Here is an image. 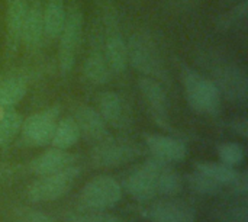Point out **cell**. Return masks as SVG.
<instances>
[{
	"label": "cell",
	"mask_w": 248,
	"mask_h": 222,
	"mask_svg": "<svg viewBox=\"0 0 248 222\" xmlns=\"http://www.w3.org/2000/svg\"><path fill=\"white\" fill-rule=\"evenodd\" d=\"M187 183L190 186V189L199 195H206V196H214L218 195L224 190V186L219 185L218 182L212 180L211 177H208L206 174L198 172L193 169V172L190 174H187Z\"/></svg>",
	"instance_id": "obj_26"
},
{
	"label": "cell",
	"mask_w": 248,
	"mask_h": 222,
	"mask_svg": "<svg viewBox=\"0 0 248 222\" xmlns=\"http://www.w3.org/2000/svg\"><path fill=\"white\" fill-rule=\"evenodd\" d=\"M26 0H6V41L4 58L10 63L19 52L25 26Z\"/></svg>",
	"instance_id": "obj_14"
},
{
	"label": "cell",
	"mask_w": 248,
	"mask_h": 222,
	"mask_svg": "<svg viewBox=\"0 0 248 222\" xmlns=\"http://www.w3.org/2000/svg\"><path fill=\"white\" fill-rule=\"evenodd\" d=\"M248 0H241L232 4L227 12L217 19V28L221 32H235L247 26Z\"/></svg>",
	"instance_id": "obj_24"
},
{
	"label": "cell",
	"mask_w": 248,
	"mask_h": 222,
	"mask_svg": "<svg viewBox=\"0 0 248 222\" xmlns=\"http://www.w3.org/2000/svg\"><path fill=\"white\" fill-rule=\"evenodd\" d=\"M142 217L151 222H195L196 211L183 201H158L142 209Z\"/></svg>",
	"instance_id": "obj_17"
},
{
	"label": "cell",
	"mask_w": 248,
	"mask_h": 222,
	"mask_svg": "<svg viewBox=\"0 0 248 222\" xmlns=\"http://www.w3.org/2000/svg\"><path fill=\"white\" fill-rule=\"evenodd\" d=\"M102 15V38L108 65L112 74H124L128 68V48L126 41L121 32L118 12L112 0H99Z\"/></svg>",
	"instance_id": "obj_3"
},
{
	"label": "cell",
	"mask_w": 248,
	"mask_h": 222,
	"mask_svg": "<svg viewBox=\"0 0 248 222\" xmlns=\"http://www.w3.org/2000/svg\"><path fill=\"white\" fill-rule=\"evenodd\" d=\"M227 4H235V3H238V1H241V0H224Z\"/></svg>",
	"instance_id": "obj_31"
},
{
	"label": "cell",
	"mask_w": 248,
	"mask_h": 222,
	"mask_svg": "<svg viewBox=\"0 0 248 222\" xmlns=\"http://www.w3.org/2000/svg\"><path fill=\"white\" fill-rule=\"evenodd\" d=\"M22 115L15 108H0V148L9 145L22 127Z\"/></svg>",
	"instance_id": "obj_25"
},
{
	"label": "cell",
	"mask_w": 248,
	"mask_h": 222,
	"mask_svg": "<svg viewBox=\"0 0 248 222\" xmlns=\"http://www.w3.org/2000/svg\"><path fill=\"white\" fill-rule=\"evenodd\" d=\"M12 222H57L54 218L48 217L46 214L26 208V206H17L10 212Z\"/></svg>",
	"instance_id": "obj_28"
},
{
	"label": "cell",
	"mask_w": 248,
	"mask_h": 222,
	"mask_svg": "<svg viewBox=\"0 0 248 222\" xmlns=\"http://www.w3.org/2000/svg\"><path fill=\"white\" fill-rule=\"evenodd\" d=\"M180 79L187 105L195 113L215 116L221 112L222 96L211 79L186 63H180Z\"/></svg>",
	"instance_id": "obj_1"
},
{
	"label": "cell",
	"mask_w": 248,
	"mask_h": 222,
	"mask_svg": "<svg viewBox=\"0 0 248 222\" xmlns=\"http://www.w3.org/2000/svg\"><path fill=\"white\" fill-rule=\"evenodd\" d=\"M84 32V17L78 1H71L65 12V19L58 35V71L61 76H68L74 68Z\"/></svg>",
	"instance_id": "obj_4"
},
{
	"label": "cell",
	"mask_w": 248,
	"mask_h": 222,
	"mask_svg": "<svg viewBox=\"0 0 248 222\" xmlns=\"http://www.w3.org/2000/svg\"><path fill=\"white\" fill-rule=\"evenodd\" d=\"M138 87L141 92V96L148 108V112L151 113L154 122L166 129L170 131L171 125H170V103H169V96L166 93L164 86L151 79V77H145V76H140L138 79Z\"/></svg>",
	"instance_id": "obj_11"
},
{
	"label": "cell",
	"mask_w": 248,
	"mask_h": 222,
	"mask_svg": "<svg viewBox=\"0 0 248 222\" xmlns=\"http://www.w3.org/2000/svg\"><path fill=\"white\" fill-rule=\"evenodd\" d=\"M126 48L128 64H131L141 76L151 77L160 81L163 86L171 84L169 71L157 48V44L147 31H138L132 33L126 42Z\"/></svg>",
	"instance_id": "obj_2"
},
{
	"label": "cell",
	"mask_w": 248,
	"mask_h": 222,
	"mask_svg": "<svg viewBox=\"0 0 248 222\" xmlns=\"http://www.w3.org/2000/svg\"><path fill=\"white\" fill-rule=\"evenodd\" d=\"M80 138H81L80 129H78L74 118L65 116V118L58 119L49 144H51V147H55V148L68 150V148L74 147Z\"/></svg>",
	"instance_id": "obj_23"
},
{
	"label": "cell",
	"mask_w": 248,
	"mask_h": 222,
	"mask_svg": "<svg viewBox=\"0 0 248 222\" xmlns=\"http://www.w3.org/2000/svg\"><path fill=\"white\" fill-rule=\"evenodd\" d=\"M80 173V167L74 164L57 173L38 176V179L26 188V198L35 204L54 202L70 192Z\"/></svg>",
	"instance_id": "obj_5"
},
{
	"label": "cell",
	"mask_w": 248,
	"mask_h": 222,
	"mask_svg": "<svg viewBox=\"0 0 248 222\" xmlns=\"http://www.w3.org/2000/svg\"><path fill=\"white\" fill-rule=\"evenodd\" d=\"M183 189L182 176L171 167L170 163H166L158 159L157 167V195L173 198L179 195Z\"/></svg>",
	"instance_id": "obj_22"
},
{
	"label": "cell",
	"mask_w": 248,
	"mask_h": 222,
	"mask_svg": "<svg viewBox=\"0 0 248 222\" xmlns=\"http://www.w3.org/2000/svg\"><path fill=\"white\" fill-rule=\"evenodd\" d=\"M211 80L218 87L222 99L246 103L248 99V77L246 68L234 61L221 60L212 64Z\"/></svg>",
	"instance_id": "obj_6"
},
{
	"label": "cell",
	"mask_w": 248,
	"mask_h": 222,
	"mask_svg": "<svg viewBox=\"0 0 248 222\" xmlns=\"http://www.w3.org/2000/svg\"><path fill=\"white\" fill-rule=\"evenodd\" d=\"M73 118L80 129V135L86 141L92 144H99L110 138L108 128L109 125L105 122L96 108L78 103L73 109Z\"/></svg>",
	"instance_id": "obj_15"
},
{
	"label": "cell",
	"mask_w": 248,
	"mask_h": 222,
	"mask_svg": "<svg viewBox=\"0 0 248 222\" xmlns=\"http://www.w3.org/2000/svg\"><path fill=\"white\" fill-rule=\"evenodd\" d=\"M217 153H218L219 161L231 167H238L244 161V148L241 144L235 141L219 144L217 148Z\"/></svg>",
	"instance_id": "obj_27"
},
{
	"label": "cell",
	"mask_w": 248,
	"mask_h": 222,
	"mask_svg": "<svg viewBox=\"0 0 248 222\" xmlns=\"http://www.w3.org/2000/svg\"><path fill=\"white\" fill-rule=\"evenodd\" d=\"M195 170L206 174L208 177L218 182L224 188L243 186L246 189V177L235 167L227 166L221 161H198L195 163Z\"/></svg>",
	"instance_id": "obj_20"
},
{
	"label": "cell",
	"mask_w": 248,
	"mask_h": 222,
	"mask_svg": "<svg viewBox=\"0 0 248 222\" xmlns=\"http://www.w3.org/2000/svg\"><path fill=\"white\" fill-rule=\"evenodd\" d=\"M141 154L142 151L135 143L108 138L94 144L90 151V163L99 169H115L132 163Z\"/></svg>",
	"instance_id": "obj_10"
},
{
	"label": "cell",
	"mask_w": 248,
	"mask_h": 222,
	"mask_svg": "<svg viewBox=\"0 0 248 222\" xmlns=\"http://www.w3.org/2000/svg\"><path fill=\"white\" fill-rule=\"evenodd\" d=\"M68 222H125L121 218H116L109 214L102 212H81V214H70L67 217Z\"/></svg>",
	"instance_id": "obj_29"
},
{
	"label": "cell",
	"mask_w": 248,
	"mask_h": 222,
	"mask_svg": "<svg viewBox=\"0 0 248 222\" xmlns=\"http://www.w3.org/2000/svg\"><path fill=\"white\" fill-rule=\"evenodd\" d=\"M157 167L158 159L151 156L125 174L122 190L138 202H151L157 196Z\"/></svg>",
	"instance_id": "obj_9"
},
{
	"label": "cell",
	"mask_w": 248,
	"mask_h": 222,
	"mask_svg": "<svg viewBox=\"0 0 248 222\" xmlns=\"http://www.w3.org/2000/svg\"><path fill=\"white\" fill-rule=\"evenodd\" d=\"M60 115V106L52 105L25 118L19 131L20 144L25 147H44L49 144Z\"/></svg>",
	"instance_id": "obj_8"
},
{
	"label": "cell",
	"mask_w": 248,
	"mask_h": 222,
	"mask_svg": "<svg viewBox=\"0 0 248 222\" xmlns=\"http://www.w3.org/2000/svg\"><path fill=\"white\" fill-rule=\"evenodd\" d=\"M44 6L45 0H26L22 45L29 54L38 52L44 42Z\"/></svg>",
	"instance_id": "obj_16"
},
{
	"label": "cell",
	"mask_w": 248,
	"mask_h": 222,
	"mask_svg": "<svg viewBox=\"0 0 248 222\" xmlns=\"http://www.w3.org/2000/svg\"><path fill=\"white\" fill-rule=\"evenodd\" d=\"M121 183L110 176H96L89 180L78 193L81 208L92 212H103L118 205L122 198Z\"/></svg>",
	"instance_id": "obj_7"
},
{
	"label": "cell",
	"mask_w": 248,
	"mask_h": 222,
	"mask_svg": "<svg viewBox=\"0 0 248 222\" xmlns=\"http://www.w3.org/2000/svg\"><path fill=\"white\" fill-rule=\"evenodd\" d=\"M77 163V157L67 150L51 147L49 150L41 153L29 161L26 166L28 172L35 176H45L51 173L61 172L67 167H71Z\"/></svg>",
	"instance_id": "obj_19"
},
{
	"label": "cell",
	"mask_w": 248,
	"mask_h": 222,
	"mask_svg": "<svg viewBox=\"0 0 248 222\" xmlns=\"http://www.w3.org/2000/svg\"><path fill=\"white\" fill-rule=\"evenodd\" d=\"M145 145L153 157L160 159L166 163H180L187 156L186 144L171 135L164 134H148L145 135Z\"/></svg>",
	"instance_id": "obj_18"
},
{
	"label": "cell",
	"mask_w": 248,
	"mask_h": 222,
	"mask_svg": "<svg viewBox=\"0 0 248 222\" xmlns=\"http://www.w3.org/2000/svg\"><path fill=\"white\" fill-rule=\"evenodd\" d=\"M96 109L100 113V116L105 119V122L115 129L125 131L131 128L134 122L132 111L128 102L122 95L112 90L100 92L96 99Z\"/></svg>",
	"instance_id": "obj_12"
},
{
	"label": "cell",
	"mask_w": 248,
	"mask_h": 222,
	"mask_svg": "<svg viewBox=\"0 0 248 222\" xmlns=\"http://www.w3.org/2000/svg\"><path fill=\"white\" fill-rule=\"evenodd\" d=\"M65 0H45L44 6V39L55 41L65 19Z\"/></svg>",
	"instance_id": "obj_21"
},
{
	"label": "cell",
	"mask_w": 248,
	"mask_h": 222,
	"mask_svg": "<svg viewBox=\"0 0 248 222\" xmlns=\"http://www.w3.org/2000/svg\"><path fill=\"white\" fill-rule=\"evenodd\" d=\"M83 73L87 81H90L94 86H102L106 84L110 77L113 76L105 55V48H103V38H102V31H96V28L92 29L90 35V45H89V52L84 60L83 65Z\"/></svg>",
	"instance_id": "obj_13"
},
{
	"label": "cell",
	"mask_w": 248,
	"mask_h": 222,
	"mask_svg": "<svg viewBox=\"0 0 248 222\" xmlns=\"http://www.w3.org/2000/svg\"><path fill=\"white\" fill-rule=\"evenodd\" d=\"M232 129L235 131V134L241 135L243 138H246L248 134V124L247 118H241V119H235L232 122Z\"/></svg>",
	"instance_id": "obj_30"
}]
</instances>
